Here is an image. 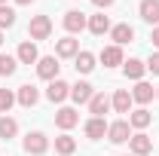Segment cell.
I'll return each mask as SVG.
<instances>
[{"mask_svg":"<svg viewBox=\"0 0 159 156\" xmlns=\"http://www.w3.org/2000/svg\"><path fill=\"white\" fill-rule=\"evenodd\" d=\"M150 40H153V46H156V49H159V25H156V28H153V31H150Z\"/></svg>","mask_w":159,"mask_h":156,"instance_id":"31","label":"cell"},{"mask_svg":"<svg viewBox=\"0 0 159 156\" xmlns=\"http://www.w3.org/2000/svg\"><path fill=\"white\" fill-rule=\"evenodd\" d=\"M74 67H77L80 74H92V71H95V55H92V52H86V49H83V52H77Z\"/></svg>","mask_w":159,"mask_h":156,"instance_id":"23","label":"cell"},{"mask_svg":"<svg viewBox=\"0 0 159 156\" xmlns=\"http://www.w3.org/2000/svg\"><path fill=\"white\" fill-rule=\"evenodd\" d=\"M92 95H95V89H92L86 80H80V83H74V86H70V98H74L77 104H89V101H92Z\"/></svg>","mask_w":159,"mask_h":156,"instance_id":"13","label":"cell"},{"mask_svg":"<svg viewBox=\"0 0 159 156\" xmlns=\"http://www.w3.org/2000/svg\"><path fill=\"white\" fill-rule=\"evenodd\" d=\"M132 104H135V101H132V92H129V89H116L113 98H110V107H113L116 113H132Z\"/></svg>","mask_w":159,"mask_h":156,"instance_id":"6","label":"cell"},{"mask_svg":"<svg viewBox=\"0 0 159 156\" xmlns=\"http://www.w3.org/2000/svg\"><path fill=\"white\" fill-rule=\"evenodd\" d=\"M61 21H64V31H67V34H80V31L89 25V21H86V16H83L80 9H67Z\"/></svg>","mask_w":159,"mask_h":156,"instance_id":"5","label":"cell"},{"mask_svg":"<svg viewBox=\"0 0 159 156\" xmlns=\"http://www.w3.org/2000/svg\"><path fill=\"white\" fill-rule=\"evenodd\" d=\"M156 98H159V86H156Z\"/></svg>","mask_w":159,"mask_h":156,"instance_id":"35","label":"cell"},{"mask_svg":"<svg viewBox=\"0 0 159 156\" xmlns=\"http://www.w3.org/2000/svg\"><path fill=\"white\" fill-rule=\"evenodd\" d=\"M107 110H110V98L104 95V92H95L92 101H89V113H92V117H104Z\"/></svg>","mask_w":159,"mask_h":156,"instance_id":"18","label":"cell"},{"mask_svg":"<svg viewBox=\"0 0 159 156\" xmlns=\"http://www.w3.org/2000/svg\"><path fill=\"white\" fill-rule=\"evenodd\" d=\"M95 37H104V34H110V19L104 16V12H98V16H92L89 19V25H86Z\"/></svg>","mask_w":159,"mask_h":156,"instance_id":"20","label":"cell"},{"mask_svg":"<svg viewBox=\"0 0 159 156\" xmlns=\"http://www.w3.org/2000/svg\"><path fill=\"white\" fill-rule=\"evenodd\" d=\"M144 71H147V64H144L141 58H129V61H122V74H125L129 80H135V83L144 77Z\"/></svg>","mask_w":159,"mask_h":156,"instance_id":"19","label":"cell"},{"mask_svg":"<svg viewBox=\"0 0 159 156\" xmlns=\"http://www.w3.org/2000/svg\"><path fill=\"white\" fill-rule=\"evenodd\" d=\"M110 40H113V46H125V43L135 40V28L125 25V21H122V25H113V28H110Z\"/></svg>","mask_w":159,"mask_h":156,"instance_id":"7","label":"cell"},{"mask_svg":"<svg viewBox=\"0 0 159 156\" xmlns=\"http://www.w3.org/2000/svg\"><path fill=\"white\" fill-rule=\"evenodd\" d=\"M16 58H19L21 64H37V61H40L37 43H34V40H25V43L19 46V52H16Z\"/></svg>","mask_w":159,"mask_h":156,"instance_id":"11","label":"cell"},{"mask_svg":"<svg viewBox=\"0 0 159 156\" xmlns=\"http://www.w3.org/2000/svg\"><path fill=\"white\" fill-rule=\"evenodd\" d=\"M150 110H144V107H138V110H132V113H129V126H132V129H138V132H144V129H147V126H150Z\"/></svg>","mask_w":159,"mask_h":156,"instance_id":"22","label":"cell"},{"mask_svg":"<svg viewBox=\"0 0 159 156\" xmlns=\"http://www.w3.org/2000/svg\"><path fill=\"white\" fill-rule=\"evenodd\" d=\"M58 71H61V64H58V58L55 55H43V58L37 61V77L40 80H58Z\"/></svg>","mask_w":159,"mask_h":156,"instance_id":"3","label":"cell"},{"mask_svg":"<svg viewBox=\"0 0 159 156\" xmlns=\"http://www.w3.org/2000/svg\"><path fill=\"white\" fill-rule=\"evenodd\" d=\"M0 6H6V0H0Z\"/></svg>","mask_w":159,"mask_h":156,"instance_id":"33","label":"cell"},{"mask_svg":"<svg viewBox=\"0 0 159 156\" xmlns=\"http://www.w3.org/2000/svg\"><path fill=\"white\" fill-rule=\"evenodd\" d=\"M0 43H3V31H0Z\"/></svg>","mask_w":159,"mask_h":156,"instance_id":"34","label":"cell"},{"mask_svg":"<svg viewBox=\"0 0 159 156\" xmlns=\"http://www.w3.org/2000/svg\"><path fill=\"white\" fill-rule=\"evenodd\" d=\"M77 122H80V113L74 110V107H61L58 113H55V126L64 129V132H67V129H74Z\"/></svg>","mask_w":159,"mask_h":156,"instance_id":"16","label":"cell"},{"mask_svg":"<svg viewBox=\"0 0 159 156\" xmlns=\"http://www.w3.org/2000/svg\"><path fill=\"white\" fill-rule=\"evenodd\" d=\"M92 3H95V6H98V9H107V6H113V3H116V0H92Z\"/></svg>","mask_w":159,"mask_h":156,"instance_id":"30","label":"cell"},{"mask_svg":"<svg viewBox=\"0 0 159 156\" xmlns=\"http://www.w3.org/2000/svg\"><path fill=\"white\" fill-rule=\"evenodd\" d=\"M16 3H19V6H28V3H34V0H16Z\"/></svg>","mask_w":159,"mask_h":156,"instance_id":"32","label":"cell"},{"mask_svg":"<svg viewBox=\"0 0 159 156\" xmlns=\"http://www.w3.org/2000/svg\"><path fill=\"white\" fill-rule=\"evenodd\" d=\"M12 104H16V92L0 89V113H9V110H12Z\"/></svg>","mask_w":159,"mask_h":156,"instance_id":"27","label":"cell"},{"mask_svg":"<svg viewBox=\"0 0 159 156\" xmlns=\"http://www.w3.org/2000/svg\"><path fill=\"white\" fill-rule=\"evenodd\" d=\"M98 58L104 67H116V64H122V46H104Z\"/></svg>","mask_w":159,"mask_h":156,"instance_id":"17","label":"cell"},{"mask_svg":"<svg viewBox=\"0 0 159 156\" xmlns=\"http://www.w3.org/2000/svg\"><path fill=\"white\" fill-rule=\"evenodd\" d=\"M16 101H19L21 107H34V104L40 101V92H37V86H31V83L19 86V92H16Z\"/></svg>","mask_w":159,"mask_h":156,"instance_id":"12","label":"cell"},{"mask_svg":"<svg viewBox=\"0 0 159 156\" xmlns=\"http://www.w3.org/2000/svg\"><path fill=\"white\" fill-rule=\"evenodd\" d=\"M21 147H25V153H31V156H43L49 150V138L43 132H28L25 141H21Z\"/></svg>","mask_w":159,"mask_h":156,"instance_id":"1","label":"cell"},{"mask_svg":"<svg viewBox=\"0 0 159 156\" xmlns=\"http://www.w3.org/2000/svg\"><path fill=\"white\" fill-rule=\"evenodd\" d=\"M77 52H80V40L74 37H64L55 43V58H77Z\"/></svg>","mask_w":159,"mask_h":156,"instance_id":"10","label":"cell"},{"mask_svg":"<svg viewBox=\"0 0 159 156\" xmlns=\"http://www.w3.org/2000/svg\"><path fill=\"white\" fill-rule=\"evenodd\" d=\"M74 150H77V141H74L70 135H58V138H55V153H61V156H70Z\"/></svg>","mask_w":159,"mask_h":156,"instance_id":"25","label":"cell"},{"mask_svg":"<svg viewBox=\"0 0 159 156\" xmlns=\"http://www.w3.org/2000/svg\"><path fill=\"white\" fill-rule=\"evenodd\" d=\"M12 25H16L12 6H0V31H3V28H12Z\"/></svg>","mask_w":159,"mask_h":156,"instance_id":"28","label":"cell"},{"mask_svg":"<svg viewBox=\"0 0 159 156\" xmlns=\"http://www.w3.org/2000/svg\"><path fill=\"white\" fill-rule=\"evenodd\" d=\"M153 95H156V89H153L150 83H144V80H138L135 89H132V101H138V104H150Z\"/></svg>","mask_w":159,"mask_h":156,"instance_id":"14","label":"cell"},{"mask_svg":"<svg viewBox=\"0 0 159 156\" xmlns=\"http://www.w3.org/2000/svg\"><path fill=\"white\" fill-rule=\"evenodd\" d=\"M129 147H132V156H147L153 150V141L144 135V132H135V135L129 138Z\"/></svg>","mask_w":159,"mask_h":156,"instance_id":"9","label":"cell"},{"mask_svg":"<svg viewBox=\"0 0 159 156\" xmlns=\"http://www.w3.org/2000/svg\"><path fill=\"white\" fill-rule=\"evenodd\" d=\"M19 67V58L16 55H0V77H12Z\"/></svg>","mask_w":159,"mask_h":156,"instance_id":"26","label":"cell"},{"mask_svg":"<svg viewBox=\"0 0 159 156\" xmlns=\"http://www.w3.org/2000/svg\"><path fill=\"white\" fill-rule=\"evenodd\" d=\"M16 135H19V122L3 113L0 117V141H9V138H16Z\"/></svg>","mask_w":159,"mask_h":156,"instance_id":"24","label":"cell"},{"mask_svg":"<svg viewBox=\"0 0 159 156\" xmlns=\"http://www.w3.org/2000/svg\"><path fill=\"white\" fill-rule=\"evenodd\" d=\"M144 64H147V71H150L153 77H159V52H153V55L144 61Z\"/></svg>","mask_w":159,"mask_h":156,"instance_id":"29","label":"cell"},{"mask_svg":"<svg viewBox=\"0 0 159 156\" xmlns=\"http://www.w3.org/2000/svg\"><path fill=\"white\" fill-rule=\"evenodd\" d=\"M107 135V122H104V117H92L89 122H86V138H92V141H98V138Z\"/></svg>","mask_w":159,"mask_h":156,"instance_id":"21","label":"cell"},{"mask_svg":"<svg viewBox=\"0 0 159 156\" xmlns=\"http://www.w3.org/2000/svg\"><path fill=\"white\" fill-rule=\"evenodd\" d=\"M138 12L147 25H159V0H141Z\"/></svg>","mask_w":159,"mask_h":156,"instance_id":"15","label":"cell"},{"mask_svg":"<svg viewBox=\"0 0 159 156\" xmlns=\"http://www.w3.org/2000/svg\"><path fill=\"white\" fill-rule=\"evenodd\" d=\"M107 138H110V144H125V141L132 138V126H129V119H116V122H110V126H107Z\"/></svg>","mask_w":159,"mask_h":156,"instance_id":"4","label":"cell"},{"mask_svg":"<svg viewBox=\"0 0 159 156\" xmlns=\"http://www.w3.org/2000/svg\"><path fill=\"white\" fill-rule=\"evenodd\" d=\"M52 34V19L49 16H34L31 25H28V37L31 40H49Z\"/></svg>","mask_w":159,"mask_h":156,"instance_id":"2","label":"cell"},{"mask_svg":"<svg viewBox=\"0 0 159 156\" xmlns=\"http://www.w3.org/2000/svg\"><path fill=\"white\" fill-rule=\"evenodd\" d=\"M46 98H49L52 104H61L64 98H70V86H67L64 80H52L49 89H46Z\"/></svg>","mask_w":159,"mask_h":156,"instance_id":"8","label":"cell"}]
</instances>
